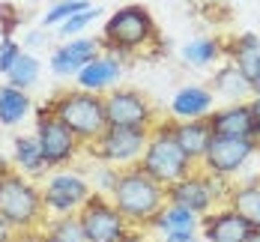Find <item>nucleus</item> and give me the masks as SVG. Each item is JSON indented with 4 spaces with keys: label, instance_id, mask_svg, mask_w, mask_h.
Wrapping results in <instances>:
<instances>
[{
    "label": "nucleus",
    "instance_id": "nucleus-1",
    "mask_svg": "<svg viewBox=\"0 0 260 242\" xmlns=\"http://www.w3.org/2000/svg\"><path fill=\"white\" fill-rule=\"evenodd\" d=\"M150 42H158V27L150 9L141 3H126L117 12H111L102 27V39H99V45L114 57H129L147 48Z\"/></svg>",
    "mask_w": 260,
    "mask_h": 242
},
{
    "label": "nucleus",
    "instance_id": "nucleus-2",
    "mask_svg": "<svg viewBox=\"0 0 260 242\" xmlns=\"http://www.w3.org/2000/svg\"><path fill=\"white\" fill-rule=\"evenodd\" d=\"M111 203L126 215L132 227H147L150 218L168 203V194H165V186H158L138 164H132V167H123L120 183L111 191Z\"/></svg>",
    "mask_w": 260,
    "mask_h": 242
},
{
    "label": "nucleus",
    "instance_id": "nucleus-3",
    "mask_svg": "<svg viewBox=\"0 0 260 242\" xmlns=\"http://www.w3.org/2000/svg\"><path fill=\"white\" fill-rule=\"evenodd\" d=\"M0 215L18 233H33L45 221L42 186H36L21 170H9L0 180Z\"/></svg>",
    "mask_w": 260,
    "mask_h": 242
},
{
    "label": "nucleus",
    "instance_id": "nucleus-4",
    "mask_svg": "<svg viewBox=\"0 0 260 242\" xmlns=\"http://www.w3.org/2000/svg\"><path fill=\"white\" fill-rule=\"evenodd\" d=\"M48 105H51L54 117L63 120L84 147L93 144V141L108 129L105 96H99V93H87V90H78V87H75V90L57 93Z\"/></svg>",
    "mask_w": 260,
    "mask_h": 242
},
{
    "label": "nucleus",
    "instance_id": "nucleus-5",
    "mask_svg": "<svg viewBox=\"0 0 260 242\" xmlns=\"http://www.w3.org/2000/svg\"><path fill=\"white\" fill-rule=\"evenodd\" d=\"M138 167H141L150 180H156L158 186L171 188L174 183L185 180L198 164L180 150V144H177L174 134H171V120H168V123H156V126H153L150 144H147L144 156L138 161Z\"/></svg>",
    "mask_w": 260,
    "mask_h": 242
},
{
    "label": "nucleus",
    "instance_id": "nucleus-6",
    "mask_svg": "<svg viewBox=\"0 0 260 242\" xmlns=\"http://www.w3.org/2000/svg\"><path fill=\"white\" fill-rule=\"evenodd\" d=\"M231 188H234L231 180L209 177L207 170L198 164L185 180L174 183L171 188H165V194H168V203L185 206V210H191L194 215H207V213L215 210V203H218L221 197L231 194Z\"/></svg>",
    "mask_w": 260,
    "mask_h": 242
},
{
    "label": "nucleus",
    "instance_id": "nucleus-7",
    "mask_svg": "<svg viewBox=\"0 0 260 242\" xmlns=\"http://www.w3.org/2000/svg\"><path fill=\"white\" fill-rule=\"evenodd\" d=\"M36 111V141L48 167H66L84 153V144L72 134V129L54 117L51 105H39Z\"/></svg>",
    "mask_w": 260,
    "mask_h": 242
},
{
    "label": "nucleus",
    "instance_id": "nucleus-8",
    "mask_svg": "<svg viewBox=\"0 0 260 242\" xmlns=\"http://www.w3.org/2000/svg\"><path fill=\"white\" fill-rule=\"evenodd\" d=\"M150 132L153 129H105L93 144L84 147V153L90 159L102 161V164H114V167H132L138 164L147 144H150Z\"/></svg>",
    "mask_w": 260,
    "mask_h": 242
},
{
    "label": "nucleus",
    "instance_id": "nucleus-9",
    "mask_svg": "<svg viewBox=\"0 0 260 242\" xmlns=\"http://www.w3.org/2000/svg\"><path fill=\"white\" fill-rule=\"evenodd\" d=\"M78 221L84 242H120L132 227L126 215L111 203V197L99 191H93L90 200L78 210Z\"/></svg>",
    "mask_w": 260,
    "mask_h": 242
},
{
    "label": "nucleus",
    "instance_id": "nucleus-10",
    "mask_svg": "<svg viewBox=\"0 0 260 242\" xmlns=\"http://www.w3.org/2000/svg\"><path fill=\"white\" fill-rule=\"evenodd\" d=\"M93 188L81 170H57L42 183V200L45 213L51 215H78V210L90 200Z\"/></svg>",
    "mask_w": 260,
    "mask_h": 242
},
{
    "label": "nucleus",
    "instance_id": "nucleus-11",
    "mask_svg": "<svg viewBox=\"0 0 260 242\" xmlns=\"http://www.w3.org/2000/svg\"><path fill=\"white\" fill-rule=\"evenodd\" d=\"M105 114L111 129H153L156 111L141 90L132 87H114L105 93Z\"/></svg>",
    "mask_w": 260,
    "mask_h": 242
},
{
    "label": "nucleus",
    "instance_id": "nucleus-12",
    "mask_svg": "<svg viewBox=\"0 0 260 242\" xmlns=\"http://www.w3.org/2000/svg\"><path fill=\"white\" fill-rule=\"evenodd\" d=\"M254 153H257V141L254 137H218V134H212L207 153L201 159V167L209 177L234 180Z\"/></svg>",
    "mask_w": 260,
    "mask_h": 242
},
{
    "label": "nucleus",
    "instance_id": "nucleus-13",
    "mask_svg": "<svg viewBox=\"0 0 260 242\" xmlns=\"http://www.w3.org/2000/svg\"><path fill=\"white\" fill-rule=\"evenodd\" d=\"M201 233H204V242H248L254 227L224 203L212 213L201 215Z\"/></svg>",
    "mask_w": 260,
    "mask_h": 242
},
{
    "label": "nucleus",
    "instance_id": "nucleus-14",
    "mask_svg": "<svg viewBox=\"0 0 260 242\" xmlns=\"http://www.w3.org/2000/svg\"><path fill=\"white\" fill-rule=\"evenodd\" d=\"M120 78H123V60L114 57V54H99L96 60H90L78 75H75V84H78V90L99 93L102 96L105 90L111 93Z\"/></svg>",
    "mask_w": 260,
    "mask_h": 242
},
{
    "label": "nucleus",
    "instance_id": "nucleus-15",
    "mask_svg": "<svg viewBox=\"0 0 260 242\" xmlns=\"http://www.w3.org/2000/svg\"><path fill=\"white\" fill-rule=\"evenodd\" d=\"M212 134L218 137H254V117L248 102H234L224 108H212L207 117Z\"/></svg>",
    "mask_w": 260,
    "mask_h": 242
},
{
    "label": "nucleus",
    "instance_id": "nucleus-16",
    "mask_svg": "<svg viewBox=\"0 0 260 242\" xmlns=\"http://www.w3.org/2000/svg\"><path fill=\"white\" fill-rule=\"evenodd\" d=\"M212 102H215V93L209 87L188 84V87H180L174 93L171 114H174V120H207L212 114Z\"/></svg>",
    "mask_w": 260,
    "mask_h": 242
},
{
    "label": "nucleus",
    "instance_id": "nucleus-17",
    "mask_svg": "<svg viewBox=\"0 0 260 242\" xmlns=\"http://www.w3.org/2000/svg\"><path fill=\"white\" fill-rule=\"evenodd\" d=\"M171 134L180 144L182 153L194 164H201L209 141H212V129H209L207 120H171Z\"/></svg>",
    "mask_w": 260,
    "mask_h": 242
},
{
    "label": "nucleus",
    "instance_id": "nucleus-18",
    "mask_svg": "<svg viewBox=\"0 0 260 242\" xmlns=\"http://www.w3.org/2000/svg\"><path fill=\"white\" fill-rule=\"evenodd\" d=\"M150 230H158L161 236L165 233H198L201 230V215H194L185 206H177V203H165L147 224Z\"/></svg>",
    "mask_w": 260,
    "mask_h": 242
},
{
    "label": "nucleus",
    "instance_id": "nucleus-19",
    "mask_svg": "<svg viewBox=\"0 0 260 242\" xmlns=\"http://www.w3.org/2000/svg\"><path fill=\"white\" fill-rule=\"evenodd\" d=\"M212 93L231 99L228 105H234V102H248V99L254 96V87H251V81L245 78L234 63L228 60V63L212 75Z\"/></svg>",
    "mask_w": 260,
    "mask_h": 242
},
{
    "label": "nucleus",
    "instance_id": "nucleus-20",
    "mask_svg": "<svg viewBox=\"0 0 260 242\" xmlns=\"http://www.w3.org/2000/svg\"><path fill=\"white\" fill-rule=\"evenodd\" d=\"M228 206L242 215L254 230H260V177L236 183L228 194Z\"/></svg>",
    "mask_w": 260,
    "mask_h": 242
},
{
    "label": "nucleus",
    "instance_id": "nucleus-21",
    "mask_svg": "<svg viewBox=\"0 0 260 242\" xmlns=\"http://www.w3.org/2000/svg\"><path fill=\"white\" fill-rule=\"evenodd\" d=\"M12 161H15V170H21L24 177H42L45 170H51L45 159H42V150H39V141L36 134H18L12 141Z\"/></svg>",
    "mask_w": 260,
    "mask_h": 242
},
{
    "label": "nucleus",
    "instance_id": "nucleus-22",
    "mask_svg": "<svg viewBox=\"0 0 260 242\" xmlns=\"http://www.w3.org/2000/svg\"><path fill=\"white\" fill-rule=\"evenodd\" d=\"M30 111H33V102H30L27 90L9 87V84L0 87V129H15V126H21Z\"/></svg>",
    "mask_w": 260,
    "mask_h": 242
},
{
    "label": "nucleus",
    "instance_id": "nucleus-23",
    "mask_svg": "<svg viewBox=\"0 0 260 242\" xmlns=\"http://www.w3.org/2000/svg\"><path fill=\"white\" fill-rule=\"evenodd\" d=\"M39 72H42V63L39 57H33L30 51H21L18 60L12 63V69L6 72V84L9 87H18V90H27L39 81Z\"/></svg>",
    "mask_w": 260,
    "mask_h": 242
},
{
    "label": "nucleus",
    "instance_id": "nucleus-24",
    "mask_svg": "<svg viewBox=\"0 0 260 242\" xmlns=\"http://www.w3.org/2000/svg\"><path fill=\"white\" fill-rule=\"evenodd\" d=\"M221 42L218 39H194V42H188L185 48H182V60L188 63V66H209V63H215L218 57H221Z\"/></svg>",
    "mask_w": 260,
    "mask_h": 242
},
{
    "label": "nucleus",
    "instance_id": "nucleus-25",
    "mask_svg": "<svg viewBox=\"0 0 260 242\" xmlns=\"http://www.w3.org/2000/svg\"><path fill=\"white\" fill-rule=\"evenodd\" d=\"M99 48H102V45H99V39H87V36L69 39L66 45H60V51L66 54V57H69V60H72V63H75L78 69H84V66H87L90 60H96V57L102 54Z\"/></svg>",
    "mask_w": 260,
    "mask_h": 242
},
{
    "label": "nucleus",
    "instance_id": "nucleus-26",
    "mask_svg": "<svg viewBox=\"0 0 260 242\" xmlns=\"http://www.w3.org/2000/svg\"><path fill=\"white\" fill-rule=\"evenodd\" d=\"M224 54L231 57V63H234L251 84L260 78V45L257 48H231V45H228Z\"/></svg>",
    "mask_w": 260,
    "mask_h": 242
},
{
    "label": "nucleus",
    "instance_id": "nucleus-27",
    "mask_svg": "<svg viewBox=\"0 0 260 242\" xmlns=\"http://www.w3.org/2000/svg\"><path fill=\"white\" fill-rule=\"evenodd\" d=\"M90 9V0H63V3H54L51 9L42 15V30L45 27H60L66 18L78 15V12H87Z\"/></svg>",
    "mask_w": 260,
    "mask_h": 242
},
{
    "label": "nucleus",
    "instance_id": "nucleus-28",
    "mask_svg": "<svg viewBox=\"0 0 260 242\" xmlns=\"http://www.w3.org/2000/svg\"><path fill=\"white\" fill-rule=\"evenodd\" d=\"M45 233L51 236H60V239H72V242H84L81 236V221L78 215H54L45 227Z\"/></svg>",
    "mask_w": 260,
    "mask_h": 242
},
{
    "label": "nucleus",
    "instance_id": "nucleus-29",
    "mask_svg": "<svg viewBox=\"0 0 260 242\" xmlns=\"http://www.w3.org/2000/svg\"><path fill=\"white\" fill-rule=\"evenodd\" d=\"M93 18H99V9H96V6H90L87 12H78V15H72V18H66L63 24L57 27V33H60L63 39H69V36H72V39H78V33H81V30H84L87 24H90Z\"/></svg>",
    "mask_w": 260,
    "mask_h": 242
},
{
    "label": "nucleus",
    "instance_id": "nucleus-30",
    "mask_svg": "<svg viewBox=\"0 0 260 242\" xmlns=\"http://www.w3.org/2000/svg\"><path fill=\"white\" fill-rule=\"evenodd\" d=\"M93 174H96V186H93V188H96L99 194H108V197H111V191H114V188H117V183H120L123 167H114V164H99Z\"/></svg>",
    "mask_w": 260,
    "mask_h": 242
},
{
    "label": "nucleus",
    "instance_id": "nucleus-31",
    "mask_svg": "<svg viewBox=\"0 0 260 242\" xmlns=\"http://www.w3.org/2000/svg\"><path fill=\"white\" fill-rule=\"evenodd\" d=\"M21 51H24V48H21L12 36H3V39H0V75H6V72L12 69V63L18 60Z\"/></svg>",
    "mask_w": 260,
    "mask_h": 242
},
{
    "label": "nucleus",
    "instance_id": "nucleus-32",
    "mask_svg": "<svg viewBox=\"0 0 260 242\" xmlns=\"http://www.w3.org/2000/svg\"><path fill=\"white\" fill-rule=\"evenodd\" d=\"M48 63H51V72L57 75V78H75V75L81 72L78 66H75L66 54L60 51V48H54V51H51V60H48Z\"/></svg>",
    "mask_w": 260,
    "mask_h": 242
},
{
    "label": "nucleus",
    "instance_id": "nucleus-33",
    "mask_svg": "<svg viewBox=\"0 0 260 242\" xmlns=\"http://www.w3.org/2000/svg\"><path fill=\"white\" fill-rule=\"evenodd\" d=\"M18 24H21L18 6H15V3H0V30H3V36H9Z\"/></svg>",
    "mask_w": 260,
    "mask_h": 242
},
{
    "label": "nucleus",
    "instance_id": "nucleus-34",
    "mask_svg": "<svg viewBox=\"0 0 260 242\" xmlns=\"http://www.w3.org/2000/svg\"><path fill=\"white\" fill-rule=\"evenodd\" d=\"M248 105H251V117H254V141H257V153H260V93H254L248 99Z\"/></svg>",
    "mask_w": 260,
    "mask_h": 242
},
{
    "label": "nucleus",
    "instance_id": "nucleus-35",
    "mask_svg": "<svg viewBox=\"0 0 260 242\" xmlns=\"http://www.w3.org/2000/svg\"><path fill=\"white\" fill-rule=\"evenodd\" d=\"M18 236H21V233L0 215V242H18Z\"/></svg>",
    "mask_w": 260,
    "mask_h": 242
},
{
    "label": "nucleus",
    "instance_id": "nucleus-36",
    "mask_svg": "<svg viewBox=\"0 0 260 242\" xmlns=\"http://www.w3.org/2000/svg\"><path fill=\"white\" fill-rule=\"evenodd\" d=\"M158 242H198V233H165Z\"/></svg>",
    "mask_w": 260,
    "mask_h": 242
},
{
    "label": "nucleus",
    "instance_id": "nucleus-37",
    "mask_svg": "<svg viewBox=\"0 0 260 242\" xmlns=\"http://www.w3.org/2000/svg\"><path fill=\"white\" fill-rule=\"evenodd\" d=\"M42 42H45V30H33V33H27V36H24V45H27V48L42 45Z\"/></svg>",
    "mask_w": 260,
    "mask_h": 242
},
{
    "label": "nucleus",
    "instance_id": "nucleus-38",
    "mask_svg": "<svg viewBox=\"0 0 260 242\" xmlns=\"http://www.w3.org/2000/svg\"><path fill=\"white\" fill-rule=\"evenodd\" d=\"M120 242H147V233H144L141 227H129V233H126Z\"/></svg>",
    "mask_w": 260,
    "mask_h": 242
},
{
    "label": "nucleus",
    "instance_id": "nucleus-39",
    "mask_svg": "<svg viewBox=\"0 0 260 242\" xmlns=\"http://www.w3.org/2000/svg\"><path fill=\"white\" fill-rule=\"evenodd\" d=\"M9 170H15V164H12V161H6L3 156H0V177H6Z\"/></svg>",
    "mask_w": 260,
    "mask_h": 242
},
{
    "label": "nucleus",
    "instance_id": "nucleus-40",
    "mask_svg": "<svg viewBox=\"0 0 260 242\" xmlns=\"http://www.w3.org/2000/svg\"><path fill=\"white\" fill-rule=\"evenodd\" d=\"M42 242H72V239H60V236H51V233H45Z\"/></svg>",
    "mask_w": 260,
    "mask_h": 242
},
{
    "label": "nucleus",
    "instance_id": "nucleus-41",
    "mask_svg": "<svg viewBox=\"0 0 260 242\" xmlns=\"http://www.w3.org/2000/svg\"><path fill=\"white\" fill-rule=\"evenodd\" d=\"M248 242H260V230H254V233L248 236Z\"/></svg>",
    "mask_w": 260,
    "mask_h": 242
},
{
    "label": "nucleus",
    "instance_id": "nucleus-42",
    "mask_svg": "<svg viewBox=\"0 0 260 242\" xmlns=\"http://www.w3.org/2000/svg\"><path fill=\"white\" fill-rule=\"evenodd\" d=\"M251 87H254V93H260V78L254 81V84H251Z\"/></svg>",
    "mask_w": 260,
    "mask_h": 242
},
{
    "label": "nucleus",
    "instance_id": "nucleus-43",
    "mask_svg": "<svg viewBox=\"0 0 260 242\" xmlns=\"http://www.w3.org/2000/svg\"><path fill=\"white\" fill-rule=\"evenodd\" d=\"M0 39H3V30H0Z\"/></svg>",
    "mask_w": 260,
    "mask_h": 242
},
{
    "label": "nucleus",
    "instance_id": "nucleus-44",
    "mask_svg": "<svg viewBox=\"0 0 260 242\" xmlns=\"http://www.w3.org/2000/svg\"><path fill=\"white\" fill-rule=\"evenodd\" d=\"M0 180H3V177H0Z\"/></svg>",
    "mask_w": 260,
    "mask_h": 242
}]
</instances>
